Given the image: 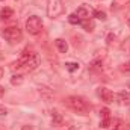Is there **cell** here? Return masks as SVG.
<instances>
[{
    "mask_svg": "<svg viewBox=\"0 0 130 130\" xmlns=\"http://www.w3.org/2000/svg\"><path fill=\"white\" fill-rule=\"evenodd\" d=\"M110 110L107 109V107H103L101 110H100V115H101V118H110Z\"/></svg>",
    "mask_w": 130,
    "mask_h": 130,
    "instance_id": "cell-19",
    "label": "cell"
},
{
    "mask_svg": "<svg viewBox=\"0 0 130 130\" xmlns=\"http://www.w3.org/2000/svg\"><path fill=\"white\" fill-rule=\"evenodd\" d=\"M3 95H5V88H3V86H0V98L3 97Z\"/></svg>",
    "mask_w": 130,
    "mask_h": 130,
    "instance_id": "cell-25",
    "label": "cell"
},
{
    "mask_svg": "<svg viewBox=\"0 0 130 130\" xmlns=\"http://www.w3.org/2000/svg\"><path fill=\"white\" fill-rule=\"evenodd\" d=\"M94 17L98 18V20H101V21H106V18H107L104 11H94Z\"/></svg>",
    "mask_w": 130,
    "mask_h": 130,
    "instance_id": "cell-14",
    "label": "cell"
},
{
    "mask_svg": "<svg viewBox=\"0 0 130 130\" xmlns=\"http://www.w3.org/2000/svg\"><path fill=\"white\" fill-rule=\"evenodd\" d=\"M97 95L101 98V101H104V103H113V100H115L113 92H112L110 89L104 88V86H100L97 89Z\"/></svg>",
    "mask_w": 130,
    "mask_h": 130,
    "instance_id": "cell-5",
    "label": "cell"
},
{
    "mask_svg": "<svg viewBox=\"0 0 130 130\" xmlns=\"http://www.w3.org/2000/svg\"><path fill=\"white\" fill-rule=\"evenodd\" d=\"M2 77H3V68L0 67V79H2Z\"/></svg>",
    "mask_w": 130,
    "mask_h": 130,
    "instance_id": "cell-26",
    "label": "cell"
},
{
    "mask_svg": "<svg viewBox=\"0 0 130 130\" xmlns=\"http://www.w3.org/2000/svg\"><path fill=\"white\" fill-rule=\"evenodd\" d=\"M64 121V117L61 115L59 110H52V124L53 126H61Z\"/></svg>",
    "mask_w": 130,
    "mask_h": 130,
    "instance_id": "cell-8",
    "label": "cell"
},
{
    "mask_svg": "<svg viewBox=\"0 0 130 130\" xmlns=\"http://www.w3.org/2000/svg\"><path fill=\"white\" fill-rule=\"evenodd\" d=\"M65 104L74 110L76 113H80V115H86L89 112V106L88 103L83 100L82 97H77V95H70V97L65 98Z\"/></svg>",
    "mask_w": 130,
    "mask_h": 130,
    "instance_id": "cell-1",
    "label": "cell"
},
{
    "mask_svg": "<svg viewBox=\"0 0 130 130\" xmlns=\"http://www.w3.org/2000/svg\"><path fill=\"white\" fill-rule=\"evenodd\" d=\"M82 27H83L86 32H92V30L95 29V24H94L92 20L88 18V20H83V21H82Z\"/></svg>",
    "mask_w": 130,
    "mask_h": 130,
    "instance_id": "cell-11",
    "label": "cell"
},
{
    "mask_svg": "<svg viewBox=\"0 0 130 130\" xmlns=\"http://www.w3.org/2000/svg\"><path fill=\"white\" fill-rule=\"evenodd\" d=\"M91 68H92V70H101V68H103V62H101V61H94V62L91 64Z\"/></svg>",
    "mask_w": 130,
    "mask_h": 130,
    "instance_id": "cell-20",
    "label": "cell"
},
{
    "mask_svg": "<svg viewBox=\"0 0 130 130\" xmlns=\"http://www.w3.org/2000/svg\"><path fill=\"white\" fill-rule=\"evenodd\" d=\"M74 14H76V15H77V17H79V18H80L82 21H83V20H88V18H89V11H88V9H86L85 6H80V8H77V11H76Z\"/></svg>",
    "mask_w": 130,
    "mask_h": 130,
    "instance_id": "cell-9",
    "label": "cell"
},
{
    "mask_svg": "<svg viewBox=\"0 0 130 130\" xmlns=\"http://www.w3.org/2000/svg\"><path fill=\"white\" fill-rule=\"evenodd\" d=\"M42 27H44V23H42V20L38 15H30L26 20V30L30 35H39Z\"/></svg>",
    "mask_w": 130,
    "mask_h": 130,
    "instance_id": "cell-2",
    "label": "cell"
},
{
    "mask_svg": "<svg viewBox=\"0 0 130 130\" xmlns=\"http://www.w3.org/2000/svg\"><path fill=\"white\" fill-rule=\"evenodd\" d=\"M110 126H112V130H121L123 129V121L121 120H113L110 123Z\"/></svg>",
    "mask_w": 130,
    "mask_h": 130,
    "instance_id": "cell-16",
    "label": "cell"
},
{
    "mask_svg": "<svg viewBox=\"0 0 130 130\" xmlns=\"http://www.w3.org/2000/svg\"><path fill=\"white\" fill-rule=\"evenodd\" d=\"M0 130H2V129H0Z\"/></svg>",
    "mask_w": 130,
    "mask_h": 130,
    "instance_id": "cell-29",
    "label": "cell"
},
{
    "mask_svg": "<svg viewBox=\"0 0 130 130\" xmlns=\"http://www.w3.org/2000/svg\"><path fill=\"white\" fill-rule=\"evenodd\" d=\"M6 113H8V110L3 106H0V117H6Z\"/></svg>",
    "mask_w": 130,
    "mask_h": 130,
    "instance_id": "cell-23",
    "label": "cell"
},
{
    "mask_svg": "<svg viewBox=\"0 0 130 130\" xmlns=\"http://www.w3.org/2000/svg\"><path fill=\"white\" fill-rule=\"evenodd\" d=\"M127 24H129V26H130V18H129V20H127Z\"/></svg>",
    "mask_w": 130,
    "mask_h": 130,
    "instance_id": "cell-27",
    "label": "cell"
},
{
    "mask_svg": "<svg viewBox=\"0 0 130 130\" xmlns=\"http://www.w3.org/2000/svg\"><path fill=\"white\" fill-rule=\"evenodd\" d=\"M21 130H33V127H32V126H23Z\"/></svg>",
    "mask_w": 130,
    "mask_h": 130,
    "instance_id": "cell-24",
    "label": "cell"
},
{
    "mask_svg": "<svg viewBox=\"0 0 130 130\" xmlns=\"http://www.w3.org/2000/svg\"><path fill=\"white\" fill-rule=\"evenodd\" d=\"M120 70H121V71H126V73H129V71H130V61L124 62V64H121Z\"/></svg>",
    "mask_w": 130,
    "mask_h": 130,
    "instance_id": "cell-22",
    "label": "cell"
},
{
    "mask_svg": "<svg viewBox=\"0 0 130 130\" xmlns=\"http://www.w3.org/2000/svg\"><path fill=\"white\" fill-rule=\"evenodd\" d=\"M11 83L15 86V85H21L23 83V76L21 74H14L12 77H11Z\"/></svg>",
    "mask_w": 130,
    "mask_h": 130,
    "instance_id": "cell-13",
    "label": "cell"
},
{
    "mask_svg": "<svg viewBox=\"0 0 130 130\" xmlns=\"http://www.w3.org/2000/svg\"><path fill=\"white\" fill-rule=\"evenodd\" d=\"M110 123H112L110 118H103V120L100 121V127H103V129H109V127H110Z\"/></svg>",
    "mask_w": 130,
    "mask_h": 130,
    "instance_id": "cell-18",
    "label": "cell"
},
{
    "mask_svg": "<svg viewBox=\"0 0 130 130\" xmlns=\"http://www.w3.org/2000/svg\"><path fill=\"white\" fill-rule=\"evenodd\" d=\"M14 15V11L11 9V8H3L2 11H0V18H3V20H8V18H11Z\"/></svg>",
    "mask_w": 130,
    "mask_h": 130,
    "instance_id": "cell-12",
    "label": "cell"
},
{
    "mask_svg": "<svg viewBox=\"0 0 130 130\" xmlns=\"http://www.w3.org/2000/svg\"><path fill=\"white\" fill-rule=\"evenodd\" d=\"M59 130H76V126L74 124H61Z\"/></svg>",
    "mask_w": 130,
    "mask_h": 130,
    "instance_id": "cell-21",
    "label": "cell"
},
{
    "mask_svg": "<svg viewBox=\"0 0 130 130\" xmlns=\"http://www.w3.org/2000/svg\"><path fill=\"white\" fill-rule=\"evenodd\" d=\"M55 42H56V47H58V50H59L61 53H67V50H68V44H67V41H65V39L58 38Z\"/></svg>",
    "mask_w": 130,
    "mask_h": 130,
    "instance_id": "cell-10",
    "label": "cell"
},
{
    "mask_svg": "<svg viewBox=\"0 0 130 130\" xmlns=\"http://www.w3.org/2000/svg\"><path fill=\"white\" fill-rule=\"evenodd\" d=\"M129 88H130V82H129Z\"/></svg>",
    "mask_w": 130,
    "mask_h": 130,
    "instance_id": "cell-28",
    "label": "cell"
},
{
    "mask_svg": "<svg viewBox=\"0 0 130 130\" xmlns=\"http://www.w3.org/2000/svg\"><path fill=\"white\" fill-rule=\"evenodd\" d=\"M38 92H39V95L44 98V100H52V98H53V91H52L50 88L39 86V88H38Z\"/></svg>",
    "mask_w": 130,
    "mask_h": 130,
    "instance_id": "cell-7",
    "label": "cell"
},
{
    "mask_svg": "<svg viewBox=\"0 0 130 130\" xmlns=\"http://www.w3.org/2000/svg\"><path fill=\"white\" fill-rule=\"evenodd\" d=\"M65 67H67V70H68V71H71V73H73V71H76V70H79V64H77V62H67Z\"/></svg>",
    "mask_w": 130,
    "mask_h": 130,
    "instance_id": "cell-17",
    "label": "cell"
},
{
    "mask_svg": "<svg viewBox=\"0 0 130 130\" xmlns=\"http://www.w3.org/2000/svg\"><path fill=\"white\" fill-rule=\"evenodd\" d=\"M3 36L11 44H18L23 38V33H21V29L18 26H9L3 30Z\"/></svg>",
    "mask_w": 130,
    "mask_h": 130,
    "instance_id": "cell-3",
    "label": "cell"
},
{
    "mask_svg": "<svg viewBox=\"0 0 130 130\" xmlns=\"http://www.w3.org/2000/svg\"><path fill=\"white\" fill-rule=\"evenodd\" d=\"M115 100H117L120 104H123V106H129L130 104V92L121 91V92H118V94L115 95Z\"/></svg>",
    "mask_w": 130,
    "mask_h": 130,
    "instance_id": "cell-6",
    "label": "cell"
},
{
    "mask_svg": "<svg viewBox=\"0 0 130 130\" xmlns=\"http://www.w3.org/2000/svg\"><path fill=\"white\" fill-rule=\"evenodd\" d=\"M64 12V5L61 0H48L47 5V15L50 18H58Z\"/></svg>",
    "mask_w": 130,
    "mask_h": 130,
    "instance_id": "cell-4",
    "label": "cell"
},
{
    "mask_svg": "<svg viewBox=\"0 0 130 130\" xmlns=\"http://www.w3.org/2000/svg\"><path fill=\"white\" fill-rule=\"evenodd\" d=\"M68 21H70L71 24H79V23H82V20H80L76 14H70V15H68Z\"/></svg>",
    "mask_w": 130,
    "mask_h": 130,
    "instance_id": "cell-15",
    "label": "cell"
}]
</instances>
